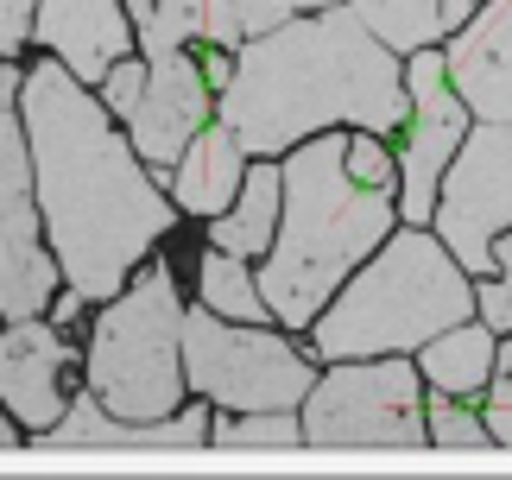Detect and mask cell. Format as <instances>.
I'll return each instance as SVG.
<instances>
[{
	"label": "cell",
	"mask_w": 512,
	"mask_h": 480,
	"mask_svg": "<svg viewBox=\"0 0 512 480\" xmlns=\"http://www.w3.org/2000/svg\"><path fill=\"white\" fill-rule=\"evenodd\" d=\"M83 76L64 64H38L19 89L32 139L38 209L57 240L70 285L83 297H121V278L171 228V203L146 184L133 152L114 139L108 114L89 102Z\"/></svg>",
	"instance_id": "6da1fadb"
},
{
	"label": "cell",
	"mask_w": 512,
	"mask_h": 480,
	"mask_svg": "<svg viewBox=\"0 0 512 480\" xmlns=\"http://www.w3.org/2000/svg\"><path fill=\"white\" fill-rule=\"evenodd\" d=\"M405 95L392 45H380L354 7H323L317 19H285L247 38L222 83V120L247 152L272 158L291 139L323 133L329 120L392 133L405 120Z\"/></svg>",
	"instance_id": "7a4b0ae2"
},
{
	"label": "cell",
	"mask_w": 512,
	"mask_h": 480,
	"mask_svg": "<svg viewBox=\"0 0 512 480\" xmlns=\"http://www.w3.org/2000/svg\"><path fill=\"white\" fill-rule=\"evenodd\" d=\"M392 203L348 171V139H310L285 158V228L272 234L260 291L279 323L304 329L323 316V297L386 240Z\"/></svg>",
	"instance_id": "3957f363"
},
{
	"label": "cell",
	"mask_w": 512,
	"mask_h": 480,
	"mask_svg": "<svg viewBox=\"0 0 512 480\" xmlns=\"http://www.w3.org/2000/svg\"><path fill=\"white\" fill-rule=\"evenodd\" d=\"M481 297L468 291L462 259L443 253L424 228L386 240V253L354 278V285L323 310L317 323V354L323 360H354V354H392L411 342L468 323Z\"/></svg>",
	"instance_id": "277c9868"
},
{
	"label": "cell",
	"mask_w": 512,
	"mask_h": 480,
	"mask_svg": "<svg viewBox=\"0 0 512 480\" xmlns=\"http://www.w3.org/2000/svg\"><path fill=\"white\" fill-rule=\"evenodd\" d=\"M184 386V310H177L171 266H146L140 285L114 297L89 342V392L114 417H171Z\"/></svg>",
	"instance_id": "5b68a950"
},
{
	"label": "cell",
	"mask_w": 512,
	"mask_h": 480,
	"mask_svg": "<svg viewBox=\"0 0 512 480\" xmlns=\"http://www.w3.org/2000/svg\"><path fill=\"white\" fill-rule=\"evenodd\" d=\"M184 373L196 392L228 411H291L317 386L304 354H291L260 329H228L222 310L184 316Z\"/></svg>",
	"instance_id": "8992f818"
},
{
	"label": "cell",
	"mask_w": 512,
	"mask_h": 480,
	"mask_svg": "<svg viewBox=\"0 0 512 480\" xmlns=\"http://www.w3.org/2000/svg\"><path fill=\"white\" fill-rule=\"evenodd\" d=\"M304 443L310 449H424L418 373L405 360L323 373L304 398Z\"/></svg>",
	"instance_id": "52a82bcc"
},
{
	"label": "cell",
	"mask_w": 512,
	"mask_h": 480,
	"mask_svg": "<svg viewBox=\"0 0 512 480\" xmlns=\"http://www.w3.org/2000/svg\"><path fill=\"white\" fill-rule=\"evenodd\" d=\"M512 228V120H481L462 139L456 165L443 171L437 196V240L475 278L500 266V234Z\"/></svg>",
	"instance_id": "ba28073f"
},
{
	"label": "cell",
	"mask_w": 512,
	"mask_h": 480,
	"mask_svg": "<svg viewBox=\"0 0 512 480\" xmlns=\"http://www.w3.org/2000/svg\"><path fill=\"white\" fill-rule=\"evenodd\" d=\"M19 76H0V316H38L57 291V266L38 247V177H32V139H19Z\"/></svg>",
	"instance_id": "9c48e42d"
},
{
	"label": "cell",
	"mask_w": 512,
	"mask_h": 480,
	"mask_svg": "<svg viewBox=\"0 0 512 480\" xmlns=\"http://www.w3.org/2000/svg\"><path fill=\"white\" fill-rule=\"evenodd\" d=\"M411 89V139H405V215L424 228V215H437L443 196V171L456 165L462 139H468V102L449 83V57L418 51L405 70Z\"/></svg>",
	"instance_id": "30bf717a"
},
{
	"label": "cell",
	"mask_w": 512,
	"mask_h": 480,
	"mask_svg": "<svg viewBox=\"0 0 512 480\" xmlns=\"http://www.w3.org/2000/svg\"><path fill=\"white\" fill-rule=\"evenodd\" d=\"M203 108H209V64H196L184 51H159L146 70V95L133 108V146H140V158L171 171L196 139V127H203Z\"/></svg>",
	"instance_id": "8fae6325"
},
{
	"label": "cell",
	"mask_w": 512,
	"mask_h": 480,
	"mask_svg": "<svg viewBox=\"0 0 512 480\" xmlns=\"http://www.w3.org/2000/svg\"><path fill=\"white\" fill-rule=\"evenodd\" d=\"M64 360L70 354L57 342V329L38 323V316H19V323L0 335V398H7V411L26 430H51L57 417H64V392H57Z\"/></svg>",
	"instance_id": "7c38bea8"
},
{
	"label": "cell",
	"mask_w": 512,
	"mask_h": 480,
	"mask_svg": "<svg viewBox=\"0 0 512 480\" xmlns=\"http://www.w3.org/2000/svg\"><path fill=\"white\" fill-rule=\"evenodd\" d=\"M209 443V417L203 411H177V417H114L95 392H83L76 405L45 430L38 449H203Z\"/></svg>",
	"instance_id": "4fadbf2b"
},
{
	"label": "cell",
	"mask_w": 512,
	"mask_h": 480,
	"mask_svg": "<svg viewBox=\"0 0 512 480\" xmlns=\"http://www.w3.org/2000/svg\"><path fill=\"white\" fill-rule=\"evenodd\" d=\"M449 83L475 120H512V0H494L449 45Z\"/></svg>",
	"instance_id": "5bb4252c"
},
{
	"label": "cell",
	"mask_w": 512,
	"mask_h": 480,
	"mask_svg": "<svg viewBox=\"0 0 512 480\" xmlns=\"http://www.w3.org/2000/svg\"><path fill=\"white\" fill-rule=\"evenodd\" d=\"M32 38L51 45L76 76H83V83H102V76L127 57L121 0H38Z\"/></svg>",
	"instance_id": "9a60e30c"
},
{
	"label": "cell",
	"mask_w": 512,
	"mask_h": 480,
	"mask_svg": "<svg viewBox=\"0 0 512 480\" xmlns=\"http://www.w3.org/2000/svg\"><path fill=\"white\" fill-rule=\"evenodd\" d=\"M241 139H234V127L222 120V127H209V133H196L184 158H177V171H171V190H177V209H190V215H228L234 209V196H241L247 184V171H241Z\"/></svg>",
	"instance_id": "2e32d148"
},
{
	"label": "cell",
	"mask_w": 512,
	"mask_h": 480,
	"mask_svg": "<svg viewBox=\"0 0 512 480\" xmlns=\"http://www.w3.org/2000/svg\"><path fill=\"white\" fill-rule=\"evenodd\" d=\"M494 329H443V335H430V348H424V379L437 392L449 398H462V392H481L487 379H494Z\"/></svg>",
	"instance_id": "e0dca14e"
},
{
	"label": "cell",
	"mask_w": 512,
	"mask_h": 480,
	"mask_svg": "<svg viewBox=\"0 0 512 480\" xmlns=\"http://www.w3.org/2000/svg\"><path fill=\"white\" fill-rule=\"evenodd\" d=\"M285 203V171H247L241 196H234L228 215H215V247L228 253H272V209Z\"/></svg>",
	"instance_id": "ac0fdd59"
},
{
	"label": "cell",
	"mask_w": 512,
	"mask_h": 480,
	"mask_svg": "<svg viewBox=\"0 0 512 480\" xmlns=\"http://www.w3.org/2000/svg\"><path fill=\"white\" fill-rule=\"evenodd\" d=\"M348 7L392 51H424L430 38H443V0H348Z\"/></svg>",
	"instance_id": "d6986e66"
},
{
	"label": "cell",
	"mask_w": 512,
	"mask_h": 480,
	"mask_svg": "<svg viewBox=\"0 0 512 480\" xmlns=\"http://www.w3.org/2000/svg\"><path fill=\"white\" fill-rule=\"evenodd\" d=\"M203 304L222 310L228 323H260V316H272L266 291L253 285L247 266H241V253H228V247L203 253Z\"/></svg>",
	"instance_id": "ffe728a7"
},
{
	"label": "cell",
	"mask_w": 512,
	"mask_h": 480,
	"mask_svg": "<svg viewBox=\"0 0 512 480\" xmlns=\"http://www.w3.org/2000/svg\"><path fill=\"white\" fill-rule=\"evenodd\" d=\"M323 7H336V0H209V38H215V45L260 38V32H272V26H285V19L323 13Z\"/></svg>",
	"instance_id": "44dd1931"
},
{
	"label": "cell",
	"mask_w": 512,
	"mask_h": 480,
	"mask_svg": "<svg viewBox=\"0 0 512 480\" xmlns=\"http://www.w3.org/2000/svg\"><path fill=\"white\" fill-rule=\"evenodd\" d=\"M146 51H184L190 38H209V0H127Z\"/></svg>",
	"instance_id": "7402d4cb"
},
{
	"label": "cell",
	"mask_w": 512,
	"mask_h": 480,
	"mask_svg": "<svg viewBox=\"0 0 512 480\" xmlns=\"http://www.w3.org/2000/svg\"><path fill=\"white\" fill-rule=\"evenodd\" d=\"M215 443L222 449H304V430L285 411H253L247 424H222Z\"/></svg>",
	"instance_id": "603a6c76"
},
{
	"label": "cell",
	"mask_w": 512,
	"mask_h": 480,
	"mask_svg": "<svg viewBox=\"0 0 512 480\" xmlns=\"http://www.w3.org/2000/svg\"><path fill=\"white\" fill-rule=\"evenodd\" d=\"M430 436H437V449H494V443H487L494 430L475 424L456 398H437V405H430Z\"/></svg>",
	"instance_id": "cb8c5ba5"
},
{
	"label": "cell",
	"mask_w": 512,
	"mask_h": 480,
	"mask_svg": "<svg viewBox=\"0 0 512 480\" xmlns=\"http://www.w3.org/2000/svg\"><path fill=\"white\" fill-rule=\"evenodd\" d=\"M494 253H500V278H487L475 297H481V323L494 335H512V234L500 240Z\"/></svg>",
	"instance_id": "d4e9b609"
},
{
	"label": "cell",
	"mask_w": 512,
	"mask_h": 480,
	"mask_svg": "<svg viewBox=\"0 0 512 480\" xmlns=\"http://www.w3.org/2000/svg\"><path fill=\"white\" fill-rule=\"evenodd\" d=\"M487 430H494L500 449H512V342H506V354H500L494 379H487Z\"/></svg>",
	"instance_id": "484cf974"
},
{
	"label": "cell",
	"mask_w": 512,
	"mask_h": 480,
	"mask_svg": "<svg viewBox=\"0 0 512 480\" xmlns=\"http://www.w3.org/2000/svg\"><path fill=\"white\" fill-rule=\"evenodd\" d=\"M102 95H108V108H114V114H127V120H133V108H140V95H146V70H133L127 57H121V64L102 76Z\"/></svg>",
	"instance_id": "4316f807"
},
{
	"label": "cell",
	"mask_w": 512,
	"mask_h": 480,
	"mask_svg": "<svg viewBox=\"0 0 512 480\" xmlns=\"http://www.w3.org/2000/svg\"><path fill=\"white\" fill-rule=\"evenodd\" d=\"M32 26H38V0H0V51L19 57V45L32 38Z\"/></svg>",
	"instance_id": "83f0119b"
},
{
	"label": "cell",
	"mask_w": 512,
	"mask_h": 480,
	"mask_svg": "<svg viewBox=\"0 0 512 480\" xmlns=\"http://www.w3.org/2000/svg\"><path fill=\"white\" fill-rule=\"evenodd\" d=\"M348 171L361 177V184H373V190L392 184V158L373 146V139H348Z\"/></svg>",
	"instance_id": "f1b7e54d"
},
{
	"label": "cell",
	"mask_w": 512,
	"mask_h": 480,
	"mask_svg": "<svg viewBox=\"0 0 512 480\" xmlns=\"http://www.w3.org/2000/svg\"><path fill=\"white\" fill-rule=\"evenodd\" d=\"M468 13H475V0H443V32H449V26H462Z\"/></svg>",
	"instance_id": "f546056e"
},
{
	"label": "cell",
	"mask_w": 512,
	"mask_h": 480,
	"mask_svg": "<svg viewBox=\"0 0 512 480\" xmlns=\"http://www.w3.org/2000/svg\"><path fill=\"white\" fill-rule=\"evenodd\" d=\"M51 310H57V323H70V316H76V310H83V291H76V285H70V291H64V297H57V304H51Z\"/></svg>",
	"instance_id": "4dcf8cb0"
},
{
	"label": "cell",
	"mask_w": 512,
	"mask_h": 480,
	"mask_svg": "<svg viewBox=\"0 0 512 480\" xmlns=\"http://www.w3.org/2000/svg\"><path fill=\"white\" fill-rule=\"evenodd\" d=\"M19 443V436H13V424H7V417H0V449H13Z\"/></svg>",
	"instance_id": "1f68e13d"
}]
</instances>
